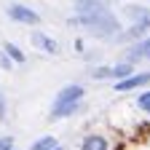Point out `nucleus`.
Segmentation results:
<instances>
[{
  "mask_svg": "<svg viewBox=\"0 0 150 150\" xmlns=\"http://www.w3.org/2000/svg\"><path fill=\"white\" fill-rule=\"evenodd\" d=\"M67 22L72 27H81L86 35L97 38V40H112V38L123 30L121 22H118V16L112 13V8L107 3L102 8H97V11H88V13H72Z\"/></svg>",
  "mask_w": 150,
  "mask_h": 150,
  "instance_id": "obj_1",
  "label": "nucleus"
},
{
  "mask_svg": "<svg viewBox=\"0 0 150 150\" xmlns=\"http://www.w3.org/2000/svg\"><path fill=\"white\" fill-rule=\"evenodd\" d=\"M83 97H86V88L81 83H67L56 91V97L51 102V110H48V118L51 121H64L70 115H75L81 107H83Z\"/></svg>",
  "mask_w": 150,
  "mask_h": 150,
  "instance_id": "obj_2",
  "label": "nucleus"
},
{
  "mask_svg": "<svg viewBox=\"0 0 150 150\" xmlns=\"http://www.w3.org/2000/svg\"><path fill=\"white\" fill-rule=\"evenodd\" d=\"M6 16L16 24H24V27H38L40 24V13H38L32 6L27 3H8L6 6Z\"/></svg>",
  "mask_w": 150,
  "mask_h": 150,
  "instance_id": "obj_3",
  "label": "nucleus"
},
{
  "mask_svg": "<svg viewBox=\"0 0 150 150\" xmlns=\"http://www.w3.org/2000/svg\"><path fill=\"white\" fill-rule=\"evenodd\" d=\"M145 86H150V70H134L129 75V78H123V81H115V88L118 94H126V91H142Z\"/></svg>",
  "mask_w": 150,
  "mask_h": 150,
  "instance_id": "obj_4",
  "label": "nucleus"
},
{
  "mask_svg": "<svg viewBox=\"0 0 150 150\" xmlns=\"http://www.w3.org/2000/svg\"><path fill=\"white\" fill-rule=\"evenodd\" d=\"M123 62L129 64H137V62H150V35H145L142 40L129 43L123 51Z\"/></svg>",
  "mask_w": 150,
  "mask_h": 150,
  "instance_id": "obj_5",
  "label": "nucleus"
},
{
  "mask_svg": "<svg viewBox=\"0 0 150 150\" xmlns=\"http://www.w3.org/2000/svg\"><path fill=\"white\" fill-rule=\"evenodd\" d=\"M30 43H32V48L43 51V54H59V43H56V38H51V35H46L40 30H32L30 32Z\"/></svg>",
  "mask_w": 150,
  "mask_h": 150,
  "instance_id": "obj_6",
  "label": "nucleus"
},
{
  "mask_svg": "<svg viewBox=\"0 0 150 150\" xmlns=\"http://www.w3.org/2000/svg\"><path fill=\"white\" fill-rule=\"evenodd\" d=\"M81 150H110V139L105 134H97V131H91L81 139Z\"/></svg>",
  "mask_w": 150,
  "mask_h": 150,
  "instance_id": "obj_7",
  "label": "nucleus"
},
{
  "mask_svg": "<svg viewBox=\"0 0 150 150\" xmlns=\"http://www.w3.org/2000/svg\"><path fill=\"white\" fill-rule=\"evenodd\" d=\"M123 16L129 22H145V19H150V8L139 6V3H126L123 6Z\"/></svg>",
  "mask_w": 150,
  "mask_h": 150,
  "instance_id": "obj_8",
  "label": "nucleus"
},
{
  "mask_svg": "<svg viewBox=\"0 0 150 150\" xmlns=\"http://www.w3.org/2000/svg\"><path fill=\"white\" fill-rule=\"evenodd\" d=\"M3 54L8 56L13 64H24V62H27V54L19 48L16 43H11V40H6V43H3Z\"/></svg>",
  "mask_w": 150,
  "mask_h": 150,
  "instance_id": "obj_9",
  "label": "nucleus"
},
{
  "mask_svg": "<svg viewBox=\"0 0 150 150\" xmlns=\"http://www.w3.org/2000/svg\"><path fill=\"white\" fill-rule=\"evenodd\" d=\"M59 145V139H56L54 134H43V137H38L32 145H30V150H51V147H56Z\"/></svg>",
  "mask_w": 150,
  "mask_h": 150,
  "instance_id": "obj_10",
  "label": "nucleus"
},
{
  "mask_svg": "<svg viewBox=\"0 0 150 150\" xmlns=\"http://www.w3.org/2000/svg\"><path fill=\"white\" fill-rule=\"evenodd\" d=\"M131 72H134V64H129V62H115V64H112V81H123V78H129Z\"/></svg>",
  "mask_w": 150,
  "mask_h": 150,
  "instance_id": "obj_11",
  "label": "nucleus"
},
{
  "mask_svg": "<svg viewBox=\"0 0 150 150\" xmlns=\"http://www.w3.org/2000/svg\"><path fill=\"white\" fill-rule=\"evenodd\" d=\"M88 75L94 81H112V64H97V67H91Z\"/></svg>",
  "mask_w": 150,
  "mask_h": 150,
  "instance_id": "obj_12",
  "label": "nucleus"
},
{
  "mask_svg": "<svg viewBox=\"0 0 150 150\" xmlns=\"http://www.w3.org/2000/svg\"><path fill=\"white\" fill-rule=\"evenodd\" d=\"M137 107L150 115V88H142V91L137 94Z\"/></svg>",
  "mask_w": 150,
  "mask_h": 150,
  "instance_id": "obj_13",
  "label": "nucleus"
},
{
  "mask_svg": "<svg viewBox=\"0 0 150 150\" xmlns=\"http://www.w3.org/2000/svg\"><path fill=\"white\" fill-rule=\"evenodd\" d=\"M13 147H16L13 134H0V150H13Z\"/></svg>",
  "mask_w": 150,
  "mask_h": 150,
  "instance_id": "obj_14",
  "label": "nucleus"
},
{
  "mask_svg": "<svg viewBox=\"0 0 150 150\" xmlns=\"http://www.w3.org/2000/svg\"><path fill=\"white\" fill-rule=\"evenodd\" d=\"M0 67H3V70H11V67H13V62L8 59V56H6L3 51H0Z\"/></svg>",
  "mask_w": 150,
  "mask_h": 150,
  "instance_id": "obj_15",
  "label": "nucleus"
},
{
  "mask_svg": "<svg viewBox=\"0 0 150 150\" xmlns=\"http://www.w3.org/2000/svg\"><path fill=\"white\" fill-rule=\"evenodd\" d=\"M6 118V102H3V97H0V121Z\"/></svg>",
  "mask_w": 150,
  "mask_h": 150,
  "instance_id": "obj_16",
  "label": "nucleus"
},
{
  "mask_svg": "<svg viewBox=\"0 0 150 150\" xmlns=\"http://www.w3.org/2000/svg\"><path fill=\"white\" fill-rule=\"evenodd\" d=\"M110 150H126V145H123V142H118V145H112Z\"/></svg>",
  "mask_w": 150,
  "mask_h": 150,
  "instance_id": "obj_17",
  "label": "nucleus"
},
{
  "mask_svg": "<svg viewBox=\"0 0 150 150\" xmlns=\"http://www.w3.org/2000/svg\"><path fill=\"white\" fill-rule=\"evenodd\" d=\"M51 150H64V147H62V145H56V147H51Z\"/></svg>",
  "mask_w": 150,
  "mask_h": 150,
  "instance_id": "obj_18",
  "label": "nucleus"
},
{
  "mask_svg": "<svg viewBox=\"0 0 150 150\" xmlns=\"http://www.w3.org/2000/svg\"><path fill=\"white\" fill-rule=\"evenodd\" d=\"M13 150H16V147H13Z\"/></svg>",
  "mask_w": 150,
  "mask_h": 150,
  "instance_id": "obj_19",
  "label": "nucleus"
}]
</instances>
